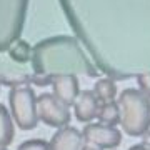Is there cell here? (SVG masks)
<instances>
[{
    "instance_id": "cell-19",
    "label": "cell",
    "mask_w": 150,
    "mask_h": 150,
    "mask_svg": "<svg viewBox=\"0 0 150 150\" xmlns=\"http://www.w3.org/2000/svg\"><path fill=\"white\" fill-rule=\"evenodd\" d=\"M129 150H150V147L145 145V144H137V145H134V147H130Z\"/></svg>"
},
{
    "instance_id": "cell-20",
    "label": "cell",
    "mask_w": 150,
    "mask_h": 150,
    "mask_svg": "<svg viewBox=\"0 0 150 150\" xmlns=\"http://www.w3.org/2000/svg\"><path fill=\"white\" fill-rule=\"evenodd\" d=\"M80 150H102V149H98V147H95V145H92V144H85V145H82Z\"/></svg>"
},
{
    "instance_id": "cell-13",
    "label": "cell",
    "mask_w": 150,
    "mask_h": 150,
    "mask_svg": "<svg viewBox=\"0 0 150 150\" xmlns=\"http://www.w3.org/2000/svg\"><path fill=\"white\" fill-rule=\"evenodd\" d=\"M93 93L95 97L100 100V102H110L115 98L117 95V87H115V82L112 79H100V80L95 82L93 85Z\"/></svg>"
},
{
    "instance_id": "cell-10",
    "label": "cell",
    "mask_w": 150,
    "mask_h": 150,
    "mask_svg": "<svg viewBox=\"0 0 150 150\" xmlns=\"http://www.w3.org/2000/svg\"><path fill=\"white\" fill-rule=\"evenodd\" d=\"M50 85H52L54 95L67 105H74L75 98L80 92L77 75H57L52 79Z\"/></svg>"
},
{
    "instance_id": "cell-11",
    "label": "cell",
    "mask_w": 150,
    "mask_h": 150,
    "mask_svg": "<svg viewBox=\"0 0 150 150\" xmlns=\"http://www.w3.org/2000/svg\"><path fill=\"white\" fill-rule=\"evenodd\" d=\"M13 137H15V129L12 122V113L4 103H0V147L4 149L8 147Z\"/></svg>"
},
{
    "instance_id": "cell-1",
    "label": "cell",
    "mask_w": 150,
    "mask_h": 150,
    "mask_svg": "<svg viewBox=\"0 0 150 150\" xmlns=\"http://www.w3.org/2000/svg\"><path fill=\"white\" fill-rule=\"evenodd\" d=\"M93 65L112 80L150 74V0H59Z\"/></svg>"
},
{
    "instance_id": "cell-9",
    "label": "cell",
    "mask_w": 150,
    "mask_h": 150,
    "mask_svg": "<svg viewBox=\"0 0 150 150\" xmlns=\"http://www.w3.org/2000/svg\"><path fill=\"white\" fill-rule=\"evenodd\" d=\"M48 144L50 150H80L83 145V137L75 127L65 125L52 135Z\"/></svg>"
},
{
    "instance_id": "cell-15",
    "label": "cell",
    "mask_w": 150,
    "mask_h": 150,
    "mask_svg": "<svg viewBox=\"0 0 150 150\" xmlns=\"http://www.w3.org/2000/svg\"><path fill=\"white\" fill-rule=\"evenodd\" d=\"M2 85H8L10 88L23 87L30 83V75L28 74H2L0 75Z\"/></svg>"
},
{
    "instance_id": "cell-14",
    "label": "cell",
    "mask_w": 150,
    "mask_h": 150,
    "mask_svg": "<svg viewBox=\"0 0 150 150\" xmlns=\"http://www.w3.org/2000/svg\"><path fill=\"white\" fill-rule=\"evenodd\" d=\"M97 118L100 123H105V125H117L118 123V105L117 102H102V105L98 107V113H97Z\"/></svg>"
},
{
    "instance_id": "cell-17",
    "label": "cell",
    "mask_w": 150,
    "mask_h": 150,
    "mask_svg": "<svg viewBox=\"0 0 150 150\" xmlns=\"http://www.w3.org/2000/svg\"><path fill=\"white\" fill-rule=\"evenodd\" d=\"M137 83H139V90L150 98V74H144L137 77Z\"/></svg>"
},
{
    "instance_id": "cell-12",
    "label": "cell",
    "mask_w": 150,
    "mask_h": 150,
    "mask_svg": "<svg viewBox=\"0 0 150 150\" xmlns=\"http://www.w3.org/2000/svg\"><path fill=\"white\" fill-rule=\"evenodd\" d=\"M8 57H10L13 62L17 64H25V62H30L32 60V54H33V47L27 40L23 38H17L15 42L8 47Z\"/></svg>"
},
{
    "instance_id": "cell-18",
    "label": "cell",
    "mask_w": 150,
    "mask_h": 150,
    "mask_svg": "<svg viewBox=\"0 0 150 150\" xmlns=\"http://www.w3.org/2000/svg\"><path fill=\"white\" fill-rule=\"evenodd\" d=\"M140 137H142V144H145V145H149L150 147V129L147 130V132H144Z\"/></svg>"
},
{
    "instance_id": "cell-5",
    "label": "cell",
    "mask_w": 150,
    "mask_h": 150,
    "mask_svg": "<svg viewBox=\"0 0 150 150\" xmlns=\"http://www.w3.org/2000/svg\"><path fill=\"white\" fill-rule=\"evenodd\" d=\"M8 105L12 118L22 130H33L38 123L37 95L28 85L15 87L8 92Z\"/></svg>"
},
{
    "instance_id": "cell-22",
    "label": "cell",
    "mask_w": 150,
    "mask_h": 150,
    "mask_svg": "<svg viewBox=\"0 0 150 150\" xmlns=\"http://www.w3.org/2000/svg\"><path fill=\"white\" fill-rule=\"evenodd\" d=\"M0 87H2V82H0Z\"/></svg>"
},
{
    "instance_id": "cell-21",
    "label": "cell",
    "mask_w": 150,
    "mask_h": 150,
    "mask_svg": "<svg viewBox=\"0 0 150 150\" xmlns=\"http://www.w3.org/2000/svg\"><path fill=\"white\" fill-rule=\"evenodd\" d=\"M0 150H7V149H4V147H0Z\"/></svg>"
},
{
    "instance_id": "cell-2",
    "label": "cell",
    "mask_w": 150,
    "mask_h": 150,
    "mask_svg": "<svg viewBox=\"0 0 150 150\" xmlns=\"http://www.w3.org/2000/svg\"><path fill=\"white\" fill-rule=\"evenodd\" d=\"M33 74L54 79L57 75L97 77L98 70L88 60L80 42L72 35H55L35 43L32 54Z\"/></svg>"
},
{
    "instance_id": "cell-8",
    "label": "cell",
    "mask_w": 150,
    "mask_h": 150,
    "mask_svg": "<svg viewBox=\"0 0 150 150\" xmlns=\"http://www.w3.org/2000/svg\"><path fill=\"white\" fill-rule=\"evenodd\" d=\"M98 107H100V100L95 97L93 90H80L74 102L75 118L83 123L92 122L93 118H97Z\"/></svg>"
},
{
    "instance_id": "cell-6",
    "label": "cell",
    "mask_w": 150,
    "mask_h": 150,
    "mask_svg": "<svg viewBox=\"0 0 150 150\" xmlns=\"http://www.w3.org/2000/svg\"><path fill=\"white\" fill-rule=\"evenodd\" d=\"M37 113L38 120H42L45 125H50L55 129L69 125L70 118H72L69 105L59 100L54 93H47V92L37 97Z\"/></svg>"
},
{
    "instance_id": "cell-16",
    "label": "cell",
    "mask_w": 150,
    "mask_h": 150,
    "mask_svg": "<svg viewBox=\"0 0 150 150\" xmlns=\"http://www.w3.org/2000/svg\"><path fill=\"white\" fill-rule=\"evenodd\" d=\"M17 150H50V144L43 139H30L22 142Z\"/></svg>"
},
{
    "instance_id": "cell-3",
    "label": "cell",
    "mask_w": 150,
    "mask_h": 150,
    "mask_svg": "<svg viewBox=\"0 0 150 150\" xmlns=\"http://www.w3.org/2000/svg\"><path fill=\"white\" fill-rule=\"evenodd\" d=\"M117 105L118 123L127 135L140 137L150 129V98L139 88H125Z\"/></svg>"
},
{
    "instance_id": "cell-7",
    "label": "cell",
    "mask_w": 150,
    "mask_h": 150,
    "mask_svg": "<svg viewBox=\"0 0 150 150\" xmlns=\"http://www.w3.org/2000/svg\"><path fill=\"white\" fill-rule=\"evenodd\" d=\"M83 142L92 144L98 149H113L120 145L122 134L115 129V125H105V123H87L82 130Z\"/></svg>"
},
{
    "instance_id": "cell-4",
    "label": "cell",
    "mask_w": 150,
    "mask_h": 150,
    "mask_svg": "<svg viewBox=\"0 0 150 150\" xmlns=\"http://www.w3.org/2000/svg\"><path fill=\"white\" fill-rule=\"evenodd\" d=\"M30 0H0V54L20 38Z\"/></svg>"
}]
</instances>
